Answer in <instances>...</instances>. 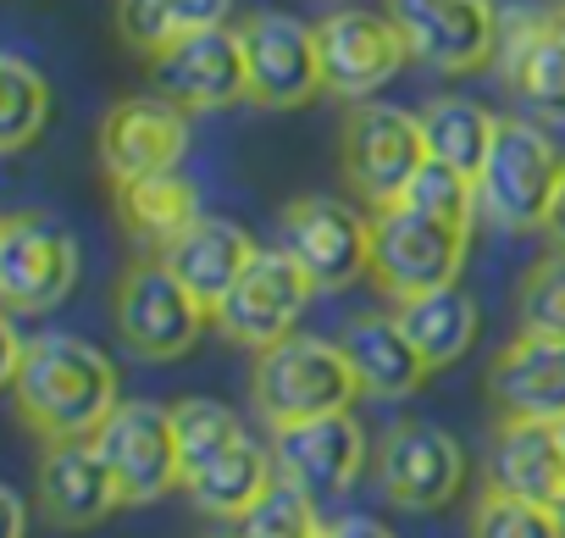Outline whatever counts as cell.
<instances>
[{"label":"cell","mask_w":565,"mask_h":538,"mask_svg":"<svg viewBox=\"0 0 565 538\" xmlns=\"http://www.w3.org/2000/svg\"><path fill=\"white\" fill-rule=\"evenodd\" d=\"M18 416L45 439H95L100 422L122 405L117 367L78 334H40L23 345L18 367L7 372Z\"/></svg>","instance_id":"cell-1"},{"label":"cell","mask_w":565,"mask_h":538,"mask_svg":"<svg viewBox=\"0 0 565 538\" xmlns=\"http://www.w3.org/2000/svg\"><path fill=\"white\" fill-rule=\"evenodd\" d=\"M249 394H255V411L271 428H289V422L350 411L355 394H361V378H355L344 345L311 339V334H289L282 345L255 356Z\"/></svg>","instance_id":"cell-2"},{"label":"cell","mask_w":565,"mask_h":538,"mask_svg":"<svg viewBox=\"0 0 565 538\" xmlns=\"http://www.w3.org/2000/svg\"><path fill=\"white\" fill-rule=\"evenodd\" d=\"M559 178H565L559 145L543 128L521 123V117H499L493 150H488V161L477 172V217H488L504 233L543 228Z\"/></svg>","instance_id":"cell-3"},{"label":"cell","mask_w":565,"mask_h":538,"mask_svg":"<svg viewBox=\"0 0 565 538\" xmlns=\"http://www.w3.org/2000/svg\"><path fill=\"white\" fill-rule=\"evenodd\" d=\"M471 228L433 222L411 205H377L372 211V278L388 300H411L427 289H449L466 266Z\"/></svg>","instance_id":"cell-4"},{"label":"cell","mask_w":565,"mask_h":538,"mask_svg":"<svg viewBox=\"0 0 565 538\" xmlns=\"http://www.w3.org/2000/svg\"><path fill=\"white\" fill-rule=\"evenodd\" d=\"M111 317L122 345L139 361H178L200 345L211 312L178 284V273L167 261H134L128 273L117 278L111 295Z\"/></svg>","instance_id":"cell-5"},{"label":"cell","mask_w":565,"mask_h":538,"mask_svg":"<svg viewBox=\"0 0 565 538\" xmlns=\"http://www.w3.org/2000/svg\"><path fill=\"white\" fill-rule=\"evenodd\" d=\"M78 284V244L45 211H12L0 222V306L12 317H40L62 306Z\"/></svg>","instance_id":"cell-6"},{"label":"cell","mask_w":565,"mask_h":538,"mask_svg":"<svg viewBox=\"0 0 565 538\" xmlns=\"http://www.w3.org/2000/svg\"><path fill=\"white\" fill-rule=\"evenodd\" d=\"M311 295H317V284L306 278V266L289 250H255V261L244 266V278L233 284V295L216 306L211 323L227 345L260 356L300 328Z\"/></svg>","instance_id":"cell-7"},{"label":"cell","mask_w":565,"mask_h":538,"mask_svg":"<svg viewBox=\"0 0 565 538\" xmlns=\"http://www.w3.org/2000/svg\"><path fill=\"white\" fill-rule=\"evenodd\" d=\"M122 505H150L172 488H183V450H178V422L172 405H150V400H122L100 433H95Z\"/></svg>","instance_id":"cell-8"},{"label":"cell","mask_w":565,"mask_h":538,"mask_svg":"<svg viewBox=\"0 0 565 538\" xmlns=\"http://www.w3.org/2000/svg\"><path fill=\"white\" fill-rule=\"evenodd\" d=\"M282 250H289L317 289H350L372 273V217L333 194H300L282 205Z\"/></svg>","instance_id":"cell-9"},{"label":"cell","mask_w":565,"mask_h":538,"mask_svg":"<svg viewBox=\"0 0 565 538\" xmlns=\"http://www.w3.org/2000/svg\"><path fill=\"white\" fill-rule=\"evenodd\" d=\"M411 56L433 73H477L499 56V12L493 0H388Z\"/></svg>","instance_id":"cell-10"},{"label":"cell","mask_w":565,"mask_h":538,"mask_svg":"<svg viewBox=\"0 0 565 538\" xmlns=\"http://www.w3.org/2000/svg\"><path fill=\"white\" fill-rule=\"evenodd\" d=\"M156 95L178 101L183 112H222L233 101H249V67H244V34L216 23L200 34H183L150 56Z\"/></svg>","instance_id":"cell-11"},{"label":"cell","mask_w":565,"mask_h":538,"mask_svg":"<svg viewBox=\"0 0 565 538\" xmlns=\"http://www.w3.org/2000/svg\"><path fill=\"white\" fill-rule=\"evenodd\" d=\"M427 161V134L422 117L383 106V101H361L344 123V178L372 200V205H394L405 194V183L422 172Z\"/></svg>","instance_id":"cell-12"},{"label":"cell","mask_w":565,"mask_h":538,"mask_svg":"<svg viewBox=\"0 0 565 538\" xmlns=\"http://www.w3.org/2000/svg\"><path fill=\"white\" fill-rule=\"evenodd\" d=\"M95 150H100V172L111 183L178 172V161L189 150V112L167 95H128L100 117Z\"/></svg>","instance_id":"cell-13"},{"label":"cell","mask_w":565,"mask_h":538,"mask_svg":"<svg viewBox=\"0 0 565 538\" xmlns=\"http://www.w3.org/2000/svg\"><path fill=\"white\" fill-rule=\"evenodd\" d=\"M317 51H322V89L350 106L377 95L411 62L399 23L383 12H328L317 23Z\"/></svg>","instance_id":"cell-14"},{"label":"cell","mask_w":565,"mask_h":538,"mask_svg":"<svg viewBox=\"0 0 565 538\" xmlns=\"http://www.w3.org/2000/svg\"><path fill=\"white\" fill-rule=\"evenodd\" d=\"M244 67H249V101L266 112H295L311 95H322V51L317 29L289 12H260L244 29Z\"/></svg>","instance_id":"cell-15"},{"label":"cell","mask_w":565,"mask_h":538,"mask_svg":"<svg viewBox=\"0 0 565 538\" xmlns=\"http://www.w3.org/2000/svg\"><path fill=\"white\" fill-rule=\"evenodd\" d=\"M377 483L399 510H438L466 483V450L433 422H399L383 433Z\"/></svg>","instance_id":"cell-16"},{"label":"cell","mask_w":565,"mask_h":538,"mask_svg":"<svg viewBox=\"0 0 565 538\" xmlns=\"http://www.w3.org/2000/svg\"><path fill=\"white\" fill-rule=\"evenodd\" d=\"M271 455H277V477L300 483L311 499H333L361 477L366 433H361L355 411H333V416L271 428Z\"/></svg>","instance_id":"cell-17"},{"label":"cell","mask_w":565,"mask_h":538,"mask_svg":"<svg viewBox=\"0 0 565 538\" xmlns=\"http://www.w3.org/2000/svg\"><path fill=\"white\" fill-rule=\"evenodd\" d=\"M122 505V488L95 439H56L40 455V510L62 532L100 527Z\"/></svg>","instance_id":"cell-18"},{"label":"cell","mask_w":565,"mask_h":538,"mask_svg":"<svg viewBox=\"0 0 565 538\" xmlns=\"http://www.w3.org/2000/svg\"><path fill=\"white\" fill-rule=\"evenodd\" d=\"M488 400L499 422H565V345L515 334L488 361Z\"/></svg>","instance_id":"cell-19"},{"label":"cell","mask_w":565,"mask_h":538,"mask_svg":"<svg viewBox=\"0 0 565 538\" xmlns=\"http://www.w3.org/2000/svg\"><path fill=\"white\" fill-rule=\"evenodd\" d=\"M161 261L178 273V284L216 317V306L233 295V284L244 278V266L255 261V239L238 222H227V217H194L161 250Z\"/></svg>","instance_id":"cell-20"},{"label":"cell","mask_w":565,"mask_h":538,"mask_svg":"<svg viewBox=\"0 0 565 538\" xmlns=\"http://www.w3.org/2000/svg\"><path fill=\"white\" fill-rule=\"evenodd\" d=\"M339 345H344V356H350V367L361 378V394H372V400H405L433 372L427 356L411 345V334L399 328L394 312H361V317H350L344 334H339Z\"/></svg>","instance_id":"cell-21"},{"label":"cell","mask_w":565,"mask_h":538,"mask_svg":"<svg viewBox=\"0 0 565 538\" xmlns=\"http://www.w3.org/2000/svg\"><path fill=\"white\" fill-rule=\"evenodd\" d=\"M488 477L504 494L537 499L565 510V450H559V428L548 422H499L493 450H488Z\"/></svg>","instance_id":"cell-22"},{"label":"cell","mask_w":565,"mask_h":538,"mask_svg":"<svg viewBox=\"0 0 565 538\" xmlns=\"http://www.w3.org/2000/svg\"><path fill=\"white\" fill-rule=\"evenodd\" d=\"M271 483H277V455H271L260 439L238 433L222 455H211L205 466H194V472L183 477V494H189L205 516H216V521H244V510H249Z\"/></svg>","instance_id":"cell-23"},{"label":"cell","mask_w":565,"mask_h":538,"mask_svg":"<svg viewBox=\"0 0 565 538\" xmlns=\"http://www.w3.org/2000/svg\"><path fill=\"white\" fill-rule=\"evenodd\" d=\"M399 328L411 334V345L427 356L433 372L455 367L471 345H477V300L466 289H427V295H411L399 300Z\"/></svg>","instance_id":"cell-24"},{"label":"cell","mask_w":565,"mask_h":538,"mask_svg":"<svg viewBox=\"0 0 565 538\" xmlns=\"http://www.w3.org/2000/svg\"><path fill=\"white\" fill-rule=\"evenodd\" d=\"M504 84L532 117L565 123V34L554 23L521 29L504 51Z\"/></svg>","instance_id":"cell-25"},{"label":"cell","mask_w":565,"mask_h":538,"mask_svg":"<svg viewBox=\"0 0 565 538\" xmlns=\"http://www.w3.org/2000/svg\"><path fill=\"white\" fill-rule=\"evenodd\" d=\"M117 217L134 239L145 244H172L194 217H200V194L183 172H156V178H134V183H117Z\"/></svg>","instance_id":"cell-26"},{"label":"cell","mask_w":565,"mask_h":538,"mask_svg":"<svg viewBox=\"0 0 565 538\" xmlns=\"http://www.w3.org/2000/svg\"><path fill=\"white\" fill-rule=\"evenodd\" d=\"M416 117H422V134H427V156H438V161H449L471 178L482 172V161L493 150V134H499V117L488 106H477L466 95H438Z\"/></svg>","instance_id":"cell-27"},{"label":"cell","mask_w":565,"mask_h":538,"mask_svg":"<svg viewBox=\"0 0 565 538\" xmlns=\"http://www.w3.org/2000/svg\"><path fill=\"white\" fill-rule=\"evenodd\" d=\"M227 7L233 0H117V29L134 51H161L183 34H200V29H216L227 23Z\"/></svg>","instance_id":"cell-28"},{"label":"cell","mask_w":565,"mask_h":538,"mask_svg":"<svg viewBox=\"0 0 565 538\" xmlns=\"http://www.w3.org/2000/svg\"><path fill=\"white\" fill-rule=\"evenodd\" d=\"M51 123V84L23 56H0V150H29Z\"/></svg>","instance_id":"cell-29"},{"label":"cell","mask_w":565,"mask_h":538,"mask_svg":"<svg viewBox=\"0 0 565 538\" xmlns=\"http://www.w3.org/2000/svg\"><path fill=\"white\" fill-rule=\"evenodd\" d=\"M399 205H411V211H422L433 222H449V228H471L477 222V178L449 167V161H438V156H427L422 172L405 183Z\"/></svg>","instance_id":"cell-30"},{"label":"cell","mask_w":565,"mask_h":538,"mask_svg":"<svg viewBox=\"0 0 565 538\" xmlns=\"http://www.w3.org/2000/svg\"><path fill=\"white\" fill-rule=\"evenodd\" d=\"M322 499H311L300 483L289 477H277L238 521V538H322V516H317Z\"/></svg>","instance_id":"cell-31"},{"label":"cell","mask_w":565,"mask_h":538,"mask_svg":"<svg viewBox=\"0 0 565 538\" xmlns=\"http://www.w3.org/2000/svg\"><path fill=\"white\" fill-rule=\"evenodd\" d=\"M471 538H565V510L504 494L488 483L477 510H471Z\"/></svg>","instance_id":"cell-32"},{"label":"cell","mask_w":565,"mask_h":538,"mask_svg":"<svg viewBox=\"0 0 565 538\" xmlns=\"http://www.w3.org/2000/svg\"><path fill=\"white\" fill-rule=\"evenodd\" d=\"M515 328L565 345V255H543L515 289Z\"/></svg>","instance_id":"cell-33"},{"label":"cell","mask_w":565,"mask_h":538,"mask_svg":"<svg viewBox=\"0 0 565 538\" xmlns=\"http://www.w3.org/2000/svg\"><path fill=\"white\" fill-rule=\"evenodd\" d=\"M172 422H178V450H183V477L194 472V466H205L211 455H222L238 433H244V422L222 405V400H205V394H194V400H178L172 405Z\"/></svg>","instance_id":"cell-34"},{"label":"cell","mask_w":565,"mask_h":538,"mask_svg":"<svg viewBox=\"0 0 565 538\" xmlns=\"http://www.w3.org/2000/svg\"><path fill=\"white\" fill-rule=\"evenodd\" d=\"M328 538H394V532L383 521H372V516H344V521L328 527Z\"/></svg>","instance_id":"cell-35"},{"label":"cell","mask_w":565,"mask_h":538,"mask_svg":"<svg viewBox=\"0 0 565 538\" xmlns=\"http://www.w3.org/2000/svg\"><path fill=\"white\" fill-rule=\"evenodd\" d=\"M543 233H548L554 255H565V178H559V189H554V205H548V217H543Z\"/></svg>","instance_id":"cell-36"},{"label":"cell","mask_w":565,"mask_h":538,"mask_svg":"<svg viewBox=\"0 0 565 538\" xmlns=\"http://www.w3.org/2000/svg\"><path fill=\"white\" fill-rule=\"evenodd\" d=\"M0 505H7V538H23V532H29V505H23V494L7 488V494H0Z\"/></svg>","instance_id":"cell-37"},{"label":"cell","mask_w":565,"mask_h":538,"mask_svg":"<svg viewBox=\"0 0 565 538\" xmlns=\"http://www.w3.org/2000/svg\"><path fill=\"white\" fill-rule=\"evenodd\" d=\"M554 29H559V34H565V12H554Z\"/></svg>","instance_id":"cell-38"},{"label":"cell","mask_w":565,"mask_h":538,"mask_svg":"<svg viewBox=\"0 0 565 538\" xmlns=\"http://www.w3.org/2000/svg\"><path fill=\"white\" fill-rule=\"evenodd\" d=\"M548 7H554V12H565V0H548Z\"/></svg>","instance_id":"cell-39"},{"label":"cell","mask_w":565,"mask_h":538,"mask_svg":"<svg viewBox=\"0 0 565 538\" xmlns=\"http://www.w3.org/2000/svg\"><path fill=\"white\" fill-rule=\"evenodd\" d=\"M559 450H565V422H559Z\"/></svg>","instance_id":"cell-40"},{"label":"cell","mask_w":565,"mask_h":538,"mask_svg":"<svg viewBox=\"0 0 565 538\" xmlns=\"http://www.w3.org/2000/svg\"><path fill=\"white\" fill-rule=\"evenodd\" d=\"M211 538H222V532H211ZM233 538H238V532H233Z\"/></svg>","instance_id":"cell-41"},{"label":"cell","mask_w":565,"mask_h":538,"mask_svg":"<svg viewBox=\"0 0 565 538\" xmlns=\"http://www.w3.org/2000/svg\"><path fill=\"white\" fill-rule=\"evenodd\" d=\"M322 538H328V532H322Z\"/></svg>","instance_id":"cell-42"}]
</instances>
